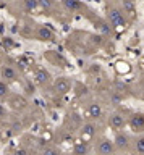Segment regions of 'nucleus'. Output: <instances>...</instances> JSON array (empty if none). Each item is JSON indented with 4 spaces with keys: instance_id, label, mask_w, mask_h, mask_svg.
Returning <instances> with one entry per match:
<instances>
[{
    "instance_id": "obj_1",
    "label": "nucleus",
    "mask_w": 144,
    "mask_h": 155,
    "mask_svg": "<svg viewBox=\"0 0 144 155\" xmlns=\"http://www.w3.org/2000/svg\"><path fill=\"white\" fill-rule=\"evenodd\" d=\"M107 21L117 29H126L128 28V18L125 12L120 7L109 5L107 7Z\"/></svg>"
},
{
    "instance_id": "obj_2",
    "label": "nucleus",
    "mask_w": 144,
    "mask_h": 155,
    "mask_svg": "<svg viewBox=\"0 0 144 155\" xmlns=\"http://www.w3.org/2000/svg\"><path fill=\"white\" fill-rule=\"evenodd\" d=\"M117 150H122V152H126V150L131 149V145H134V140L129 137V134L123 133V131H117L115 133V137L112 139Z\"/></svg>"
},
{
    "instance_id": "obj_3",
    "label": "nucleus",
    "mask_w": 144,
    "mask_h": 155,
    "mask_svg": "<svg viewBox=\"0 0 144 155\" xmlns=\"http://www.w3.org/2000/svg\"><path fill=\"white\" fill-rule=\"evenodd\" d=\"M95 152H97V155H115L117 153V147H115L113 140L102 137L95 144Z\"/></svg>"
},
{
    "instance_id": "obj_4",
    "label": "nucleus",
    "mask_w": 144,
    "mask_h": 155,
    "mask_svg": "<svg viewBox=\"0 0 144 155\" xmlns=\"http://www.w3.org/2000/svg\"><path fill=\"white\" fill-rule=\"evenodd\" d=\"M52 89H54L55 94L65 95L71 91V81L68 79V78H57V79L54 81V84H52Z\"/></svg>"
},
{
    "instance_id": "obj_5",
    "label": "nucleus",
    "mask_w": 144,
    "mask_h": 155,
    "mask_svg": "<svg viewBox=\"0 0 144 155\" xmlns=\"http://www.w3.org/2000/svg\"><path fill=\"white\" fill-rule=\"evenodd\" d=\"M126 123H128L126 118H125L122 113H118V111H113V113H110L109 118H107V124H109L112 129H115V131L123 129Z\"/></svg>"
},
{
    "instance_id": "obj_6",
    "label": "nucleus",
    "mask_w": 144,
    "mask_h": 155,
    "mask_svg": "<svg viewBox=\"0 0 144 155\" xmlns=\"http://www.w3.org/2000/svg\"><path fill=\"white\" fill-rule=\"evenodd\" d=\"M0 76H2V79L7 81L8 84H10V82H16L20 79V74H18L16 68L12 66V65H2V68H0Z\"/></svg>"
},
{
    "instance_id": "obj_7",
    "label": "nucleus",
    "mask_w": 144,
    "mask_h": 155,
    "mask_svg": "<svg viewBox=\"0 0 144 155\" xmlns=\"http://www.w3.org/2000/svg\"><path fill=\"white\" fill-rule=\"evenodd\" d=\"M8 105H10L12 110L21 111V110H25L28 107V100L23 95H20V94H13V95L8 97Z\"/></svg>"
},
{
    "instance_id": "obj_8",
    "label": "nucleus",
    "mask_w": 144,
    "mask_h": 155,
    "mask_svg": "<svg viewBox=\"0 0 144 155\" xmlns=\"http://www.w3.org/2000/svg\"><path fill=\"white\" fill-rule=\"evenodd\" d=\"M128 124L131 126L134 133H142L144 131V113H133L128 120Z\"/></svg>"
},
{
    "instance_id": "obj_9",
    "label": "nucleus",
    "mask_w": 144,
    "mask_h": 155,
    "mask_svg": "<svg viewBox=\"0 0 144 155\" xmlns=\"http://www.w3.org/2000/svg\"><path fill=\"white\" fill-rule=\"evenodd\" d=\"M79 131H81V137L86 140V139H91V137L95 136V133H97V126H95L94 121H84V123L81 124Z\"/></svg>"
},
{
    "instance_id": "obj_10",
    "label": "nucleus",
    "mask_w": 144,
    "mask_h": 155,
    "mask_svg": "<svg viewBox=\"0 0 144 155\" xmlns=\"http://www.w3.org/2000/svg\"><path fill=\"white\" fill-rule=\"evenodd\" d=\"M36 37L39 39V41H44V42H52V41H55L54 32H52L47 26H42V24L36 28Z\"/></svg>"
},
{
    "instance_id": "obj_11",
    "label": "nucleus",
    "mask_w": 144,
    "mask_h": 155,
    "mask_svg": "<svg viewBox=\"0 0 144 155\" xmlns=\"http://www.w3.org/2000/svg\"><path fill=\"white\" fill-rule=\"evenodd\" d=\"M102 113H104V108L97 100H92V102L88 104V115L92 120H99L100 116H102Z\"/></svg>"
},
{
    "instance_id": "obj_12",
    "label": "nucleus",
    "mask_w": 144,
    "mask_h": 155,
    "mask_svg": "<svg viewBox=\"0 0 144 155\" xmlns=\"http://www.w3.org/2000/svg\"><path fill=\"white\" fill-rule=\"evenodd\" d=\"M34 79L39 86H45L50 82V73L45 70V68H37L34 71Z\"/></svg>"
},
{
    "instance_id": "obj_13",
    "label": "nucleus",
    "mask_w": 144,
    "mask_h": 155,
    "mask_svg": "<svg viewBox=\"0 0 144 155\" xmlns=\"http://www.w3.org/2000/svg\"><path fill=\"white\" fill-rule=\"evenodd\" d=\"M73 155H89V147H88V142L83 139L76 140L73 144Z\"/></svg>"
},
{
    "instance_id": "obj_14",
    "label": "nucleus",
    "mask_w": 144,
    "mask_h": 155,
    "mask_svg": "<svg viewBox=\"0 0 144 155\" xmlns=\"http://www.w3.org/2000/svg\"><path fill=\"white\" fill-rule=\"evenodd\" d=\"M95 28L99 29L100 32L104 34V36H112L113 34V26H110V23L107 21H100V19H97V21H95Z\"/></svg>"
},
{
    "instance_id": "obj_15",
    "label": "nucleus",
    "mask_w": 144,
    "mask_h": 155,
    "mask_svg": "<svg viewBox=\"0 0 144 155\" xmlns=\"http://www.w3.org/2000/svg\"><path fill=\"white\" fill-rule=\"evenodd\" d=\"M120 5H122V8L125 15H134L136 12V5H134V0H120Z\"/></svg>"
},
{
    "instance_id": "obj_16",
    "label": "nucleus",
    "mask_w": 144,
    "mask_h": 155,
    "mask_svg": "<svg viewBox=\"0 0 144 155\" xmlns=\"http://www.w3.org/2000/svg\"><path fill=\"white\" fill-rule=\"evenodd\" d=\"M62 3H63V7L68 10V12H78V10L83 8V5H81L79 0H62Z\"/></svg>"
},
{
    "instance_id": "obj_17",
    "label": "nucleus",
    "mask_w": 144,
    "mask_h": 155,
    "mask_svg": "<svg viewBox=\"0 0 144 155\" xmlns=\"http://www.w3.org/2000/svg\"><path fill=\"white\" fill-rule=\"evenodd\" d=\"M109 102H110L112 105H120V104L123 102V94H120L118 91H110Z\"/></svg>"
},
{
    "instance_id": "obj_18",
    "label": "nucleus",
    "mask_w": 144,
    "mask_h": 155,
    "mask_svg": "<svg viewBox=\"0 0 144 155\" xmlns=\"http://www.w3.org/2000/svg\"><path fill=\"white\" fill-rule=\"evenodd\" d=\"M8 97H10V86L7 81L0 79V100L8 99Z\"/></svg>"
},
{
    "instance_id": "obj_19",
    "label": "nucleus",
    "mask_w": 144,
    "mask_h": 155,
    "mask_svg": "<svg viewBox=\"0 0 144 155\" xmlns=\"http://www.w3.org/2000/svg\"><path fill=\"white\" fill-rule=\"evenodd\" d=\"M134 150L139 153V155H144V134H141V136H138L136 139H134Z\"/></svg>"
},
{
    "instance_id": "obj_20",
    "label": "nucleus",
    "mask_w": 144,
    "mask_h": 155,
    "mask_svg": "<svg viewBox=\"0 0 144 155\" xmlns=\"http://www.w3.org/2000/svg\"><path fill=\"white\" fill-rule=\"evenodd\" d=\"M42 155H62V152L57 147H54V145H47L42 150Z\"/></svg>"
},
{
    "instance_id": "obj_21",
    "label": "nucleus",
    "mask_w": 144,
    "mask_h": 155,
    "mask_svg": "<svg viewBox=\"0 0 144 155\" xmlns=\"http://www.w3.org/2000/svg\"><path fill=\"white\" fill-rule=\"evenodd\" d=\"M39 7V0H25V8L28 12H32Z\"/></svg>"
},
{
    "instance_id": "obj_22",
    "label": "nucleus",
    "mask_w": 144,
    "mask_h": 155,
    "mask_svg": "<svg viewBox=\"0 0 144 155\" xmlns=\"http://www.w3.org/2000/svg\"><path fill=\"white\" fill-rule=\"evenodd\" d=\"M39 7H42L45 12H49V10H52V7H54V2H52V0H39Z\"/></svg>"
},
{
    "instance_id": "obj_23",
    "label": "nucleus",
    "mask_w": 144,
    "mask_h": 155,
    "mask_svg": "<svg viewBox=\"0 0 144 155\" xmlns=\"http://www.w3.org/2000/svg\"><path fill=\"white\" fill-rule=\"evenodd\" d=\"M10 129H12V134H18V133H21V129H23V124L20 123V121H15L12 126H10Z\"/></svg>"
},
{
    "instance_id": "obj_24",
    "label": "nucleus",
    "mask_w": 144,
    "mask_h": 155,
    "mask_svg": "<svg viewBox=\"0 0 144 155\" xmlns=\"http://www.w3.org/2000/svg\"><path fill=\"white\" fill-rule=\"evenodd\" d=\"M12 155H28V150H26L25 147H20V149H15V150H13Z\"/></svg>"
},
{
    "instance_id": "obj_25",
    "label": "nucleus",
    "mask_w": 144,
    "mask_h": 155,
    "mask_svg": "<svg viewBox=\"0 0 144 155\" xmlns=\"http://www.w3.org/2000/svg\"><path fill=\"white\" fill-rule=\"evenodd\" d=\"M5 116H7V111H5V108H3V105L0 104V121L5 118Z\"/></svg>"
}]
</instances>
